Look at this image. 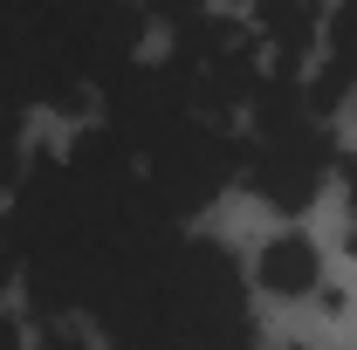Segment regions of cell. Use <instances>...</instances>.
Returning a JSON list of instances; mask_svg holds the SVG:
<instances>
[{"label": "cell", "mask_w": 357, "mask_h": 350, "mask_svg": "<svg viewBox=\"0 0 357 350\" xmlns=\"http://www.w3.org/2000/svg\"><path fill=\"white\" fill-rule=\"evenodd\" d=\"M110 350H255L248 282L220 241L172 234L131 282L96 309Z\"/></svg>", "instance_id": "6da1fadb"}, {"label": "cell", "mask_w": 357, "mask_h": 350, "mask_svg": "<svg viewBox=\"0 0 357 350\" xmlns=\"http://www.w3.org/2000/svg\"><path fill=\"white\" fill-rule=\"evenodd\" d=\"M337 172V131L330 110L316 103L303 69H268L261 89L248 96V131H241V185L275 206L303 213Z\"/></svg>", "instance_id": "7a4b0ae2"}, {"label": "cell", "mask_w": 357, "mask_h": 350, "mask_svg": "<svg viewBox=\"0 0 357 350\" xmlns=\"http://www.w3.org/2000/svg\"><path fill=\"white\" fill-rule=\"evenodd\" d=\"M261 48L275 55V69H303L323 42V0H255V21H248Z\"/></svg>", "instance_id": "3957f363"}, {"label": "cell", "mask_w": 357, "mask_h": 350, "mask_svg": "<svg viewBox=\"0 0 357 350\" xmlns=\"http://www.w3.org/2000/svg\"><path fill=\"white\" fill-rule=\"evenodd\" d=\"M316 103L323 110H337V96L357 89V0H337L330 14H323V42H316Z\"/></svg>", "instance_id": "277c9868"}, {"label": "cell", "mask_w": 357, "mask_h": 350, "mask_svg": "<svg viewBox=\"0 0 357 350\" xmlns=\"http://www.w3.org/2000/svg\"><path fill=\"white\" fill-rule=\"evenodd\" d=\"M316 282H323L316 241H303V234H275V241L261 248V289H268V296H310Z\"/></svg>", "instance_id": "5b68a950"}, {"label": "cell", "mask_w": 357, "mask_h": 350, "mask_svg": "<svg viewBox=\"0 0 357 350\" xmlns=\"http://www.w3.org/2000/svg\"><path fill=\"white\" fill-rule=\"evenodd\" d=\"M35 350H89V337L69 323V316H48L42 323V337H35Z\"/></svg>", "instance_id": "8992f818"}, {"label": "cell", "mask_w": 357, "mask_h": 350, "mask_svg": "<svg viewBox=\"0 0 357 350\" xmlns=\"http://www.w3.org/2000/svg\"><path fill=\"white\" fill-rule=\"evenodd\" d=\"M158 14H172V21H185V14H206V0H151Z\"/></svg>", "instance_id": "52a82bcc"}, {"label": "cell", "mask_w": 357, "mask_h": 350, "mask_svg": "<svg viewBox=\"0 0 357 350\" xmlns=\"http://www.w3.org/2000/svg\"><path fill=\"white\" fill-rule=\"evenodd\" d=\"M7 282H14V261H7V248H0V289H7Z\"/></svg>", "instance_id": "ba28073f"}]
</instances>
